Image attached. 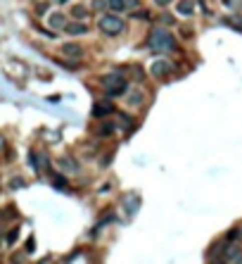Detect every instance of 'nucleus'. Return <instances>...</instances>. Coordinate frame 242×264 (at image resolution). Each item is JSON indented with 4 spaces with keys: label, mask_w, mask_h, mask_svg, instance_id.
<instances>
[{
    "label": "nucleus",
    "mask_w": 242,
    "mask_h": 264,
    "mask_svg": "<svg viewBox=\"0 0 242 264\" xmlns=\"http://www.w3.org/2000/svg\"><path fill=\"white\" fill-rule=\"evenodd\" d=\"M159 22H161V24H166V27H173V17H171V15H164Z\"/></svg>",
    "instance_id": "27"
},
{
    "label": "nucleus",
    "mask_w": 242,
    "mask_h": 264,
    "mask_svg": "<svg viewBox=\"0 0 242 264\" xmlns=\"http://www.w3.org/2000/svg\"><path fill=\"white\" fill-rule=\"evenodd\" d=\"M107 8V0H93V10H105Z\"/></svg>",
    "instance_id": "25"
},
{
    "label": "nucleus",
    "mask_w": 242,
    "mask_h": 264,
    "mask_svg": "<svg viewBox=\"0 0 242 264\" xmlns=\"http://www.w3.org/2000/svg\"><path fill=\"white\" fill-rule=\"evenodd\" d=\"M223 24H230L233 29L242 31V15H235V17H223Z\"/></svg>",
    "instance_id": "18"
},
{
    "label": "nucleus",
    "mask_w": 242,
    "mask_h": 264,
    "mask_svg": "<svg viewBox=\"0 0 242 264\" xmlns=\"http://www.w3.org/2000/svg\"><path fill=\"white\" fill-rule=\"evenodd\" d=\"M145 102V91L143 88H135V91H126V105H131V107H140Z\"/></svg>",
    "instance_id": "8"
},
{
    "label": "nucleus",
    "mask_w": 242,
    "mask_h": 264,
    "mask_svg": "<svg viewBox=\"0 0 242 264\" xmlns=\"http://www.w3.org/2000/svg\"><path fill=\"white\" fill-rule=\"evenodd\" d=\"M225 250H228V243H225V240H216L214 245L209 247V255H206V259H209V262H221L218 252H225Z\"/></svg>",
    "instance_id": "9"
},
{
    "label": "nucleus",
    "mask_w": 242,
    "mask_h": 264,
    "mask_svg": "<svg viewBox=\"0 0 242 264\" xmlns=\"http://www.w3.org/2000/svg\"><path fill=\"white\" fill-rule=\"evenodd\" d=\"M19 240V228H12V231H8V245H15Z\"/></svg>",
    "instance_id": "22"
},
{
    "label": "nucleus",
    "mask_w": 242,
    "mask_h": 264,
    "mask_svg": "<svg viewBox=\"0 0 242 264\" xmlns=\"http://www.w3.org/2000/svg\"><path fill=\"white\" fill-rule=\"evenodd\" d=\"M119 119H124L126 131H128V124H133V117H131V114H124V112H119Z\"/></svg>",
    "instance_id": "24"
},
{
    "label": "nucleus",
    "mask_w": 242,
    "mask_h": 264,
    "mask_svg": "<svg viewBox=\"0 0 242 264\" xmlns=\"http://www.w3.org/2000/svg\"><path fill=\"white\" fill-rule=\"evenodd\" d=\"M48 24H50V29H64L67 27V15L64 12H50Z\"/></svg>",
    "instance_id": "11"
},
{
    "label": "nucleus",
    "mask_w": 242,
    "mask_h": 264,
    "mask_svg": "<svg viewBox=\"0 0 242 264\" xmlns=\"http://www.w3.org/2000/svg\"><path fill=\"white\" fill-rule=\"evenodd\" d=\"M107 8H109V12H126V3L124 0H107Z\"/></svg>",
    "instance_id": "16"
},
{
    "label": "nucleus",
    "mask_w": 242,
    "mask_h": 264,
    "mask_svg": "<svg viewBox=\"0 0 242 264\" xmlns=\"http://www.w3.org/2000/svg\"><path fill=\"white\" fill-rule=\"evenodd\" d=\"M29 164L34 167V172H41V162H38V155L31 150V155H29Z\"/></svg>",
    "instance_id": "21"
},
{
    "label": "nucleus",
    "mask_w": 242,
    "mask_h": 264,
    "mask_svg": "<svg viewBox=\"0 0 242 264\" xmlns=\"http://www.w3.org/2000/svg\"><path fill=\"white\" fill-rule=\"evenodd\" d=\"M34 247H36V240H34V238H29V240H27V252H34Z\"/></svg>",
    "instance_id": "29"
},
{
    "label": "nucleus",
    "mask_w": 242,
    "mask_h": 264,
    "mask_svg": "<svg viewBox=\"0 0 242 264\" xmlns=\"http://www.w3.org/2000/svg\"><path fill=\"white\" fill-rule=\"evenodd\" d=\"M126 3V10H135V8H140V0H124Z\"/></svg>",
    "instance_id": "26"
},
{
    "label": "nucleus",
    "mask_w": 242,
    "mask_h": 264,
    "mask_svg": "<svg viewBox=\"0 0 242 264\" xmlns=\"http://www.w3.org/2000/svg\"><path fill=\"white\" fill-rule=\"evenodd\" d=\"M62 55L64 57H74V60H81L83 55H86V50H83V46L81 43H62Z\"/></svg>",
    "instance_id": "7"
},
{
    "label": "nucleus",
    "mask_w": 242,
    "mask_h": 264,
    "mask_svg": "<svg viewBox=\"0 0 242 264\" xmlns=\"http://www.w3.org/2000/svg\"><path fill=\"white\" fill-rule=\"evenodd\" d=\"M131 19H145V22H150V19H152V15H150V12H147V10H131Z\"/></svg>",
    "instance_id": "19"
},
{
    "label": "nucleus",
    "mask_w": 242,
    "mask_h": 264,
    "mask_svg": "<svg viewBox=\"0 0 242 264\" xmlns=\"http://www.w3.org/2000/svg\"><path fill=\"white\" fill-rule=\"evenodd\" d=\"M240 238H242V226H240Z\"/></svg>",
    "instance_id": "33"
},
{
    "label": "nucleus",
    "mask_w": 242,
    "mask_h": 264,
    "mask_svg": "<svg viewBox=\"0 0 242 264\" xmlns=\"http://www.w3.org/2000/svg\"><path fill=\"white\" fill-rule=\"evenodd\" d=\"M173 72V62L171 60H154L150 64V74H152L154 79H159V81H166Z\"/></svg>",
    "instance_id": "4"
},
{
    "label": "nucleus",
    "mask_w": 242,
    "mask_h": 264,
    "mask_svg": "<svg viewBox=\"0 0 242 264\" xmlns=\"http://www.w3.org/2000/svg\"><path fill=\"white\" fill-rule=\"evenodd\" d=\"M50 181H53L55 188H60V191H64L67 186H69V181H67V176L64 174H53L50 172Z\"/></svg>",
    "instance_id": "14"
},
{
    "label": "nucleus",
    "mask_w": 242,
    "mask_h": 264,
    "mask_svg": "<svg viewBox=\"0 0 242 264\" xmlns=\"http://www.w3.org/2000/svg\"><path fill=\"white\" fill-rule=\"evenodd\" d=\"M114 131H117V124H114V121H109V119H105V121L95 128V136H98V138H107V136H112Z\"/></svg>",
    "instance_id": "10"
},
{
    "label": "nucleus",
    "mask_w": 242,
    "mask_h": 264,
    "mask_svg": "<svg viewBox=\"0 0 242 264\" xmlns=\"http://www.w3.org/2000/svg\"><path fill=\"white\" fill-rule=\"evenodd\" d=\"M117 109H114V105L112 102H98V105H93V109H90V114L95 119H102V117H109V114H114Z\"/></svg>",
    "instance_id": "6"
},
{
    "label": "nucleus",
    "mask_w": 242,
    "mask_h": 264,
    "mask_svg": "<svg viewBox=\"0 0 242 264\" xmlns=\"http://www.w3.org/2000/svg\"><path fill=\"white\" fill-rule=\"evenodd\" d=\"M176 12H178L180 17H192L195 8H192V3H190V0H180L178 5H176Z\"/></svg>",
    "instance_id": "12"
},
{
    "label": "nucleus",
    "mask_w": 242,
    "mask_h": 264,
    "mask_svg": "<svg viewBox=\"0 0 242 264\" xmlns=\"http://www.w3.org/2000/svg\"><path fill=\"white\" fill-rule=\"evenodd\" d=\"M57 64H62L64 69H81V62L74 60V57H67V60H55Z\"/></svg>",
    "instance_id": "17"
},
{
    "label": "nucleus",
    "mask_w": 242,
    "mask_h": 264,
    "mask_svg": "<svg viewBox=\"0 0 242 264\" xmlns=\"http://www.w3.org/2000/svg\"><path fill=\"white\" fill-rule=\"evenodd\" d=\"M64 34H69V36H86L90 31V27L86 22H81V19H74V22H67V27L62 29Z\"/></svg>",
    "instance_id": "5"
},
{
    "label": "nucleus",
    "mask_w": 242,
    "mask_h": 264,
    "mask_svg": "<svg viewBox=\"0 0 242 264\" xmlns=\"http://www.w3.org/2000/svg\"><path fill=\"white\" fill-rule=\"evenodd\" d=\"M147 48H150V50H164V53H166V50H176V38L171 36L169 31H166V29H152V31H150V36H147Z\"/></svg>",
    "instance_id": "2"
},
{
    "label": "nucleus",
    "mask_w": 242,
    "mask_h": 264,
    "mask_svg": "<svg viewBox=\"0 0 242 264\" xmlns=\"http://www.w3.org/2000/svg\"><path fill=\"white\" fill-rule=\"evenodd\" d=\"M57 164H60L62 169H69V172H74V174L81 169L79 162H74V160H67V157H60V162H57Z\"/></svg>",
    "instance_id": "15"
},
{
    "label": "nucleus",
    "mask_w": 242,
    "mask_h": 264,
    "mask_svg": "<svg viewBox=\"0 0 242 264\" xmlns=\"http://www.w3.org/2000/svg\"><path fill=\"white\" fill-rule=\"evenodd\" d=\"M36 12H38V15H45V12H48V5H45V3H41V5L36 8Z\"/></svg>",
    "instance_id": "30"
},
{
    "label": "nucleus",
    "mask_w": 242,
    "mask_h": 264,
    "mask_svg": "<svg viewBox=\"0 0 242 264\" xmlns=\"http://www.w3.org/2000/svg\"><path fill=\"white\" fill-rule=\"evenodd\" d=\"M171 3H173V0H154V5H157V8H166V5H171Z\"/></svg>",
    "instance_id": "28"
},
{
    "label": "nucleus",
    "mask_w": 242,
    "mask_h": 264,
    "mask_svg": "<svg viewBox=\"0 0 242 264\" xmlns=\"http://www.w3.org/2000/svg\"><path fill=\"white\" fill-rule=\"evenodd\" d=\"M98 29L105 34V36L114 38V36H119V34H124L126 22L119 17L117 12H105V15L98 19Z\"/></svg>",
    "instance_id": "3"
},
{
    "label": "nucleus",
    "mask_w": 242,
    "mask_h": 264,
    "mask_svg": "<svg viewBox=\"0 0 242 264\" xmlns=\"http://www.w3.org/2000/svg\"><path fill=\"white\" fill-rule=\"evenodd\" d=\"M100 83H102L107 98H117V95H124V93L128 91V79H124V74L121 72L105 74V76L100 79Z\"/></svg>",
    "instance_id": "1"
},
{
    "label": "nucleus",
    "mask_w": 242,
    "mask_h": 264,
    "mask_svg": "<svg viewBox=\"0 0 242 264\" xmlns=\"http://www.w3.org/2000/svg\"><path fill=\"white\" fill-rule=\"evenodd\" d=\"M22 186H24V181H22V179H17V181H12V188H22Z\"/></svg>",
    "instance_id": "31"
},
{
    "label": "nucleus",
    "mask_w": 242,
    "mask_h": 264,
    "mask_svg": "<svg viewBox=\"0 0 242 264\" xmlns=\"http://www.w3.org/2000/svg\"><path fill=\"white\" fill-rule=\"evenodd\" d=\"M72 17L86 22V19L90 17V8H86V5H74V8H72Z\"/></svg>",
    "instance_id": "13"
},
{
    "label": "nucleus",
    "mask_w": 242,
    "mask_h": 264,
    "mask_svg": "<svg viewBox=\"0 0 242 264\" xmlns=\"http://www.w3.org/2000/svg\"><path fill=\"white\" fill-rule=\"evenodd\" d=\"M3 148H5V141H3V136H0V150H3Z\"/></svg>",
    "instance_id": "32"
},
{
    "label": "nucleus",
    "mask_w": 242,
    "mask_h": 264,
    "mask_svg": "<svg viewBox=\"0 0 242 264\" xmlns=\"http://www.w3.org/2000/svg\"><path fill=\"white\" fill-rule=\"evenodd\" d=\"M131 72H133V76H135V81L138 83L143 81V69H140V67H131Z\"/></svg>",
    "instance_id": "23"
},
{
    "label": "nucleus",
    "mask_w": 242,
    "mask_h": 264,
    "mask_svg": "<svg viewBox=\"0 0 242 264\" xmlns=\"http://www.w3.org/2000/svg\"><path fill=\"white\" fill-rule=\"evenodd\" d=\"M237 238H240V228H230V231H228V233H225V243H233V240H237Z\"/></svg>",
    "instance_id": "20"
}]
</instances>
